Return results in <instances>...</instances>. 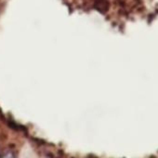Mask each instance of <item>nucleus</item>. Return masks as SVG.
Returning a JSON list of instances; mask_svg holds the SVG:
<instances>
[{
  "label": "nucleus",
  "instance_id": "f257e3e1",
  "mask_svg": "<svg viewBox=\"0 0 158 158\" xmlns=\"http://www.w3.org/2000/svg\"><path fill=\"white\" fill-rule=\"evenodd\" d=\"M1 158H16V155L12 149H7L3 155H1Z\"/></svg>",
  "mask_w": 158,
  "mask_h": 158
},
{
  "label": "nucleus",
  "instance_id": "f03ea898",
  "mask_svg": "<svg viewBox=\"0 0 158 158\" xmlns=\"http://www.w3.org/2000/svg\"><path fill=\"white\" fill-rule=\"evenodd\" d=\"M0 158H1V154H0Z\"/></svg>",
  "mask_w": 158,
  "mask_h": 158
}]
</instances>
